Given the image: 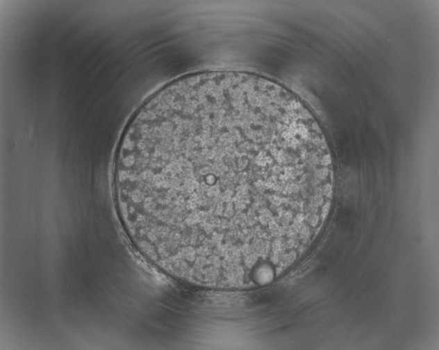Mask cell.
<instances>
[{
  "label": "cell",
  "instance_id": "cell-1",
  "mask_svg": "<svg viewBox=\"0 0 439 350\" xmlns=\"http://www.w3.org/2000/svg\"><path fill=\"white\" fill-rule=\"evenodd\" d=\"M276 144L251 124L210 118L131 144L127 181L142 231L205 253L249 247L282 227Z\"/></svg>",
  "mask_w": 439,
  "mask_h": 350
}]
</instances>
